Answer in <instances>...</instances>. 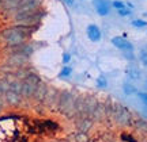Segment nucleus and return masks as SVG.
Masks as SVG:
<instances>
[{
  "mask_svg": "<svg viewBox=\"0 0 147 142\" xmlns=\"http://www.w3.org/2000/svg\"><path fill=\"white\" fill-rule=\"evenodd\" d=\"M30 37V31L26 27H19L12 25L11 27H5L0 31V43L3 49H12L27 42Z\"/></svg>",
  "mask_w": 147,
  "mask_h": 142,
  "instance_id": "f257e3e1",
  "label": "nucleus"
},
{
  "mask_svg": "<svg viewBox=\"0 0 147 142\" xmlns=\"http://www.w3.org/2000/svg\"><path fill=\"white\" fill-rule=\"evenodd\" d=\"M45 18V10L44 7H40L37 10L33 11H26V12H18L11 18L10 21L12 22V25L19 27H26L30 31V34L37 31L36 29L40 27L42 19Z\"/></svg>",
  "mask_w": 147,
  "mask_h": 142,
  "instance_id": "f03ea898",
  "label": "nucleus"
},
{
  "mask_svg": "<svg viewBox=\"0 0 147 142\" xmlns=\"http://www.w3.org/2000/svg\"><path fill=\"white\" fill-rule=\"evenodd\" d=\"M78 92L71 90H60L57 95V100H56V107H55V111L63 115L64 118H67L69 121H72L74 116L76 115L75 112V96H76Z\"/></svg>",
  "mask_w": 147,
  "mask_h": 142,
  "instance_id": "7ed1b4c3",
  "label": "nucleus"
},
{
  "mask_svg": "<svg viewBox=\"0 0 147 142\" xmlns=\"http://www.w3.org/2000/svg\"><path fill=\"white\" fill-rule=\"evenodd\" d=\"M59 127L57 125L52 121H36L34 125L30 127L32 133L36 134H41V135H48V134H52L57 130Z\"/></svg>",
  "mask_w": 147,
  "mask_h": 142,
  "instance_id": "20e7f679",
  "label": "nucleus"
},
{
  "mask_svg": "<svg viewBox=\"0 0 147 142\" xmlns=\"http://www.w3.org/2000/svg\"><path fill=\"white\" fill-rule=\"evenodd\" d=\"M3 102H4V106L11 107V108L25 107V100L22 98V95L12 90H7L3 94Z\"/></svg>",
  "mask_w": 147,
  "mask_h": 142,
  "instance_id": "39448f33",
  "label": "nucleus"
},
{
  "mask_svg": "<svg viewBox=\"0 0 147 142\" xmlns=\"http://www.w3.org/2000/svg\"><path fill=\"white\" fill-rule=\"evenodd\" d=\"M49 88H51V84L47 83V81H44V80H42L40 84H37L36 90H34V94H33V100H32L33 104L44 106V100L47 98V94H48V91H49Z\"/></svg>",
  "mask_w": 147,
  "mask_h": 142,
  "instance_id": "423d86ee",
  "label": "nucleus"
},
{
  "mask_svg": "<svg viewBox=\"0 0 147 142\" xmlns=\"http://www.w3.org/2000/svg\"><path fill=\"white\" fill-rule=\"evenodd\" d=\"M72 122H74V126H75V130H78V131L90 133L91 129L94 127V122L86 115H75Z\"/></svg>",
  "mask_w": 147,
  "mask_h": 142,
  "instance_id": "0eeeda50",
  "label": "nucleus"
},
{
  "mask_svg": "<svg viewBox=\"0 0 147 142\" xmlns=\"http://www.w3.org/2000/svg\"><path fill=\"white\" fill-rule=\"evenodd\" d=\"M37 85L29 83L26 80H22V91H21V95L23 100H25V107H26L27 103H32L33 100V94H34V90H36Z\"/></svg>",
  "mask_w": 147,
  "mask_h": 142,
  "instance_id": "6e6552de",
  "label": "nucleus"
},
{
  "mask_svg": "<svg viewBox=\"0 0 147 142\" xmlns=\"http://www.w3.org/2000/svg\"><path fill=\"white\" fill-rule=\"evenodd\" d=\"M93 4H94L95 12L100 16H106L110 14L112 4L109 0H93Z\"/></svg>",
  "mask_w": 147,
  "mask_h": 142,
  "instance_id": "1a4fd4ad",
  "label": "nucleus"
},
{
  "mask_svg": "<svg viewBox=\"0 0 147 142\" xmlns=\"http://www.w3.org/2000/svg\"><path fill=\"white\" fill-rule=\"evenodd\" d=\"M110 42H112L113 46L117 47L121 52H124V50H132V52H134V50H135L134 45H132L128 39H125V38H123V37H113L110 39Z\"/></svg>",
  "mask_w": 147,
  "mask_h": 142,
  "instance_id": "9d476101",
  "label": "nucleus"
},
{
  "mask_svg": "<svg viewBox=\"0 0 147 142\" xmlns=\"http://www.w3.org/2000/svg\"><path fill=\"white\" fill-rule=\"evenodd\" d=\"M110 4H112V7L115 8L116 12H117L120 16H129L132 14V10L128 8L129 4H127V3L121 1V0H113Z\"/></svg>",
  "mask_w": 147,
  "mask_h": 142,
  "instance_id": "9b49d317",
  "label": "nucleus"
},
{
  "mask_svg": "<svg viewBox=\"0 0 147 142\" xmlns=\"http://www.w3.org/2000/svg\"><path fill=\"white\" fill-rule=\"evenodd\" d=\"M86 35L91 42H100L102 38V33L97 25H89L86 27Z\"/></svg>",
  "mask_w": 147,
  "mask_h": 142,
  "instance_id": "f8f14e48",
  "label": "nucleus"
},
{
  "mask_svg": "<svg viewBox=\"0 0 147 142\" xmlns=\"http://www.w3.org/2000/svg\"><path fill=\"white\" fill-rule=\"evenodd\" d=\"M18 1L19 0H0V14L5 18L10 10L12 7H15Z\"/></svg>",
  "mask_w": 147,
  "mask_h": 142,
  "instance_id": "ddd939ff",
  "label": "nucleus"
},
{
  "mask_svg": "<svg viewBox=\"0 0 147 142\" xmlns=\"http://www.w3.org/2000/svg\"><path fill=\"white\" fill-rule=\"evenodd\" d=\"M69 139L72 142H90V135H89V133H83V131H78L76 130L69 137Z\"/></svg>",
  "mask_w": 147,
  "mask_h": 142,
  "instance_id": "4468645a",
  "label": "nucleus"
},
{
  "mask_svg": "<svg viewBox=\"0 0 147 142\" xmlns=\"http://www.w3.org/2000/svg\"><path fill=\"white\" fill-rule=\"evenodd\" d=\"M125 73H127V77H128L129 80L140 79V70H139L138 66H135V65H129V66L127 68Z\"/></svg>",
  "mask_w": 147,
  "mask_h": 142,
  "instance_id": "2eb2a0df",
  "label": "nucleus"
},
{
  "mask_svg": "<svg viewBox=\"0 0 147 142\" xmlns=\"http://www.w3.org/2000/svg\"><path fill=\"white\" fill-rule=\"evenodd\" d=\"M123 92L127 95V96H132V95L138 94V88L135 85L129 83V81H125L124 84H123Z\"/></svg>",
  "mask_w": 147,
  "mask_h": 142,
  "instance_id": "dca6fc26",
  "label": "nucleus"
},
{
  "mask_svg": "<svg viewBox=\"0 0 147 142\" xmlns=\"http://www.w3.org/2000/svg\"><path fill=\"white\" fill-rule=\"evenodd\" d=\"M123 53V57L125 58L127 61H129V62H134L135 60H136V56H135V50L132 52V50H124Z\"/></svg>",
  "mask_w": 147,
  "mask_h": 142,
  "instance_id": "f3484780",
  "label": "nucleus"
},
{
  "mask_svg": "<svg viewBox=\"0 0 147 142\" xmlns=\"http://www.w3.org/2000/svg\"><path fill=\"white\" fill-rule=\"evenodd\" d=\"M131 25L134 27H136V29H144V27H147V21H144V19H134L131 22Z\"/></svg>",
  "mask_w": 147,
  "mask_h": 142,
  "instance_id": "a211bd4d",
  "label": "nucleus"
},
{
  "mask_svg": "<svg viewBox=\"0 0 147 142\" xmlns=\"http://www.w3.org/2000/svg\"><path fill=\"white\" fill-rule=\"evenodd\" d=\"M71 73H72V68L68 66V65H64L63 68H61V70H60L59 76H60V77H68Z\"/></svg>",
  "mask_w": 147,
  "mask_h": 142,
  "instance_id": "6ab92c4d",
  "label": "nucleus"
},
{
  "mask_svg": "<svg viewBox=\"0 0 147 142\" xmlns=\"http://www.w3.org/2000/svg\"><path fill=\"white\" fill-rule=\"evenodd\" d=\"M106 84H108V81H106V79L104 76H100V77L97 79V85H98L100 88H105Z\"/></svg>",
  "mask_w": 147,
  "mask_h": 142,
  "instance_id": "aec40b11",
  "label": "nucleus"
},
{
  "mask_svg": "<svg viewBox=\"0 0 147 142\" xmlns=\"http://www.w3.org/2000/svg\"><path fill=\"white\" fill-rule=\"evenodd\" d=\"M138 98L144 106H147V92H138Z\"/></svg>",
  "mask_w": 147,
  "mask_h": 142,
  "instance_id": "412c9836",
  "label": "nucleus"
},
{
  "mask_svg": "<svg viewBox=\"0 0 147 142\" xmlns=\"http://www.w3.org/2000/svg\"><path fill=\"white\" fill-rule=\"evenodd\" d=\"M71 58H72V56L69 54V53H64L63 54V60H61V62L64 64V65H67V64L71 61Z\"/></svg>",
  "mask_w": 147,
  "mask_h": 142,
  "instance_id": "4be33fe9",
  "label": "nucleus"
},
{
  "mask_svg": "<svg viewBox=\"0 0 147 142\" xmlns=\"http://www.w3.org/2000/svg\"><path fill=\"white\" fill-rule=\"evenodd\" d=\"M140 61H142V64L144 65V66H147V56H143V54H140Z\"/></svg>",
  "mask_w": 147,
  "mask_h": 142,
  "instance_id": "5701e85b",
  "label": "nucleus"
},
{
  "mask_svg": "<svg viewBox=\"0 0 147 142\" xmlns=\"http://www.w3.org/2000/svg\"><path fill=\"white\" fill-rule=\"evenodd\" d=\"M61 1H64L67 5H69V7H72V5H75V0H61Z\"/></svg>",
  "mask_w": 147,
  "mask_h": 142,
  "instance_id": "b1692460",
  "label": "nucleus"
},
{
  "mask_svg": "<svg viewBox=\"0 0 147 142\" xmlns=\"http://www.w3.org/2000/svg\"><path fill=\"white\" fill-rule=\"evenodd\" d=\"M140 54H143V56H147V45H144V46L142 47V50H140Z\"/></svg>",
  "mask_w": 147,
  "mask_h": 142,
  "instance_id": "393cba45",
  "label": "nucleus"
},
{
  "mask_svg": "<svg viewBox=\"0 0 147 142\" xmlns=\"http://www.w3.org/2000/svg\"><path fill=\"white\" fill-rule=\"evenodd\" d=\"M5 106H4V102H3V98H1V99H0V114H1V112H3V108H4Z\"/></svg>",
  "mask_w": 147,
  "mask_h": 142,
  "instance_id": "a878e982",
  "label": "nucleus"
},
{
  "mask_svg": "<svg viewBox=\"0 0 147 142\" xmlns=\"http://www.w3.org/2000/svg\"><path fill=\"white\" fill-rule=\"evenodd\" d=\"M106 142H116V141H106Z\"/></svg>",
  "mask_w": 147,
  "mask_h": 142,
  "instance_id": "bb28decb",
  "label": "nucleus"
}]
</instances>
